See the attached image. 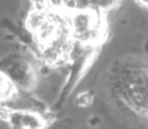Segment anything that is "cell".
Returning <instances> with one entry per match:
<instances>
[{"label":"cell","instance_id":"cell-1","mask_svg":"<svg viewBox=\"0 0 148 129\" xmlns=\"http://www.w3.org/2000/svg\"><path fill=\"white\" fill-rule=\"evenodd\" d=\"M36 3L25 20L27 28L32 32L42 59L51 67L63 66L73 55L75 43L68 24L66 12L47 9Z\"/></svg>","mask_w":148,"mask_h":129},{"label":"cell","instance_id":"cell-2","mask_svg":"<svg viewBox=\"0 0 148 129\" xmlns=\"http://www.w3.org/2000/svg\"><path fill=\"white\" fill-rule=\"evenodd\" d=\"M107 84L120 107L148 124V65L130 59L116 61L108 72Z\"/></svg>","mask_w":148,"mask_h":129},{"label":"cell","instance_id":"cell-3","mask_svg":"<svg viewBox=\"0 0 148 129\" xmlns=\"http://www.w3.org/2000/svg\"><path fill=\"white\" fill-rule=\"evenodd\" d=\"M68 24L76 45L95 51L107 37L103 14L82 9L66 10Z\"/></svg>","mask_w":148,"mask_h":129},{"label":"cell","instance_id":"cell-4","mask_svg":"<svg viewBox=\"0 0 148 129\" xmlns=\"http://www.w3.org/2000/svg\"><path fill=\"white\" fill-rule=\"evenodd\" d=\"M0 119L7 122L11 129H49L50 120L42 113L23 109L0 108Z\"/></svg>","mask_w":148,"mask_h":129},{"label":"cell","instance_id":"cell-5","mask_svg":"<svg viewBox=\"0 0 148 129\" xmlns=\"http://www.w3.org/2000/svg\"><path fill=\"white\" fill-rule=\"evenodd\" d=\"M122 0H63L67 9H82L103 14L117 8Z\"/></svg>","mask_w":148,"mask_h":129},{"label":"cell","instance_id":"cell-6","mask_svg":"<svg viewBox=\"0 0 148 129\" xmlns=\"http://www.w3.org/2000/svg\"><path fill=\"white\" fill-rule=\"evenodd\" d=\"M17 87L14 81L3 71H0V104L12 100L17 95Z\"/></svg>","mask_w":148,"mask_h":129},{"label":"cell","instance_id":"cell-7","mask_svg":"<svg viewBox=\"0 0 148 129\" xmlns=\"http://www.w3.org/2000/svg\"><path fill=\"white\" fill-rule=\"evenodd\" d=\"M139 6L148 9V0H134Z\"/></svg>","mask_w":148,"mask_h":129},{"label":"cell","instance_id":"cell-8","mask_svg":"<svg viewBox=\"0 0 148 129\" xmlns=\"http://www.w3.org/2000/svg\"><path fill=\"white\" fill-rule=\"evenodd\" d=\"M56 129H67V128H56Z\"/></svg>","mask_w":148,"mask_h":129}]
</instances>
